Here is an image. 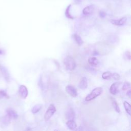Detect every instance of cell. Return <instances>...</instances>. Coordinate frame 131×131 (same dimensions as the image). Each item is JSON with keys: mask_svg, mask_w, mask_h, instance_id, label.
Segmentation results:
<instances>
[{"mask_svg": "<svg viewBox=\"0 0 131 131\" xmlns=\"http://www.w3.org/2000/svg\"><path fill=\"white\" fill-rule=\"evenodd\" d=\"M88 62L90 64L93 66H96L98 63V60L95 57H91L89 58Z\"/></svg>", "mask_w": 131, "mask_h": 131, "instance_id": "e0dca14e", "label": "cell"}, {"mask_svg": "<svg viewBox=\"0 0 131 131\" xmlns=\"http://www.w3.org/2000/svg\"><path fill=\"white\" fill-rule=\"evenodd\" d=\"M112 73L110 71H106L103 73L102 75V78L104 80H108L111 78Z\"/></svg>", "mask_w": 131, "mask_h": 131, "instance_id": "d6986e66", "label": "cell"}, {"mask_svg": "<svg viewBox=\"0 0 131 131\" xmlns=\"http://www.w3.org/2000/svg\"><path fill=\"white\" fill-rule=\"evenodd\" d=\"M94 7L93 5H90L86 7L83 10V13L84 15H89L92 14L93 12Z\"/></svg>", "mask_w": 131, "mask_h": 131, "instance_id": "5bb4252c", "label": "cell"}, {"mask_svg": "<svg viewBox=\"0 0 131 131\" xmlns=\"http://www.w3.org/2000/svg\"><path fill=\"white\" fill-rule=\"evenodd\" d=\"M102 92V88L101 87L96 88L93 90L90 94H89L86 97V101H90L92 100L95 99L96 97L99 96L101 95Z\"/></svg>", "mask_w": 131, "mask_h": 131, "instance_id": "7a4b0ae2", "label": "cell"}, {"mask_svg": "<svg viewBox=\"0 0 131 131\" xmlns=\"http://www.w3.org/2000/svg\"><path fill=\"white\" fill-rule=\"evenodd\" d=\"M123 106L124 107V109L127 113V114H128V115H130V112H131V110H130V104L127 102V101H124L123 102Z\"/></svg>", "mask_w": 131, "mask_h": 131, "instance_id": "ac0fdd59", "label": "cell"}, {"mask_svg": "<svg viewBox=\"0 0 131 131\" xmlns=\"http://www.w3.org/2000/svg\"><path fill=\"white\" fill-rule=\"evenodd\" d=\"M111 77L113 78V79L116 80V81H118L120 78V76L117 73H114L113 74H112V77Z\"/></svg>", "mask_w": 131, "mask_h": 131, "instance_id": "cb8c5ba5", "label": "cell"}, {"mask_svg": "<svg viewBox=\"0 0 131 131\" xmlns=\"http://www.w3.org/2000/svg\"><path fill=\"white\" fill-rule=\"evenodd\" d=\"M7 115L11 119H17L18 118V113L16 111L12 109L9 108L6 111Z\"/></svg>", "mask_w": 131, "mask_h": 131, "instance_id": "9c48e42d", "label": "cell"}, {"mask_svg": "<svg viewBox=\"0 0 131 131\" xmlns=\"http://www.w3.org/2000/svg\"><path fill=\"white\" fill-rule=\"evenodd\" d=\"M127 21L126 17H123L119 20H111L110 22L114 25L116 26H122L125 24Z\"/></svg>", "mask_w": 131, "mask_h": 131, "instance_id": "8992f818", "label": "cell"}, {"mask_svg": "<svg viewBox=\"0 0 131 131\" xmlns=\"http://www.w3.org/2000/svg\"><path fill=\"white\" fill-rule=\"evenodd\" d=\"M63 63L67 70L73 71L75 70L76 67V64L74 58L70 56H67L63 59Z\"/></svg>", "mask_w": 131, "mask_h": 131, "instance_id": "6da1fadb", "label": "cell"}, {"mask_svg": "<svg viewBox=\"0 0 131 131\" xmlns=\"http://www.w3.org/2000/svg\"><path fill=\"white\" fill-rule=\"evenodd\" d=\"M0 70L2 72V73L3 74L5 78L7 81H8L10 78V75L8 70L4 67L2 66H0Z\"/></svg>", "mask_w": 131, "mask_h": 131, "instance_id": "7c38bea8", "label": "cell"}, {"mask_svg": "<svg viewBox=\"0 0 131 131\" xmlns=\"http://www.w3.org/2000/svg\"><path fill=\"white\" fill-rule=\"evenodd\" d=\"M112 105H113V107L114 110L116 111V112H117L118 113L120 112V109L119 107V106H118L117 102H116V101L114 99H113L112 101Z\"/></svg>", "mask_w": 131, "mask_h": 131, "instance_id": "ffe728a7", "label": "cell"}, {"mask_svg": "<svg viewBox=\"0 0 131 131\" xmlns=\"http://www.w3.org/2000/svg\"><path fill=\"white\" fill-rule=\"evenodd\" d=\"M78 88L82 90H85L88 87V80L87 77H83L81 80L78 84Z\"/></svg>", "mask_w": 131, "mask_h": 131, "instance_id": "ba28073f", "label": "cell"}, {"mask_svg": "<svg viewBox=\"0 0 131 131\" xmlns=\"http://www.w3.org/2000/svg\"><path fill=\"white\" fill-rule=\"evenodd\" d=\"M11 119L7 115H6L5 116H4L3 119H2V121L3 122L5 123V124H8L10 123V122L11 121Z\"/></svg>", "mask_w": 131, "mask_h": 131, "instance_id": "7402d4cb", "label": "cell"}, {"mask_svg": "<svg viewBox=\"0 0 131 131\" xmlns=\"http://www.w3.org/2000/svg\"><path fill=\"white\" fill-rule=\"evenodd\" d=\"M3 98H9V96L8 95L7 93L2 90H0V99H1Z\"/></svg>", "mask_w": 131, "mask_h": 131, "instance_id": "44dd1931", "label": "cell"}, {"mask_svg": "<svg viewBox=\"0 0 131 131\" xmlns=\"http://www.w3.org/2000/svg\"><path fill=\"white\" fill-rule=\"evenodd\" d=\"M71 7V4L68 5V6L67 7V8L66 9L64 14H65L66 17L67 18H68L69 19L73 20V19H74V17L71 16V15L70 14V12Z\"/></svg>", "mask_w": 131, "mask_h": 131, "instance_id": "9a60e30c", "label": "cell"}, {"mask_svg": "<svg viewBox=\"0 0 131 131\" xmlns=\"http://www.w3.org/2000/svg\"><path fill=\"white\" fill-rule=\"evenodd\" d=\"M19 93L20 96L23 99H26L28 94V91L27 87L24 85H21L20 86Z\"/></svg>", "mask_w": 131, "mask_h": 131, "instance_id": "5b68a950", "label": "cell"}, {"mask_svg": "<svg viewBox=\"0 0 131 131\" xmlns=\"http://www.w3.org/2000/svg\"><path fill=\"white\" fill-rule=\"evenodd\" d=\"M66 117L68 120H74L75 118V113L72 108H69L66 112Z\"/></svg>", "mask_w": 131, "mask_h": 131, "instance_id": "52a82bcc", "label": "cell"}, {"mask_svg": "<svg viewBox=\"0 0 131 131\" xmlns=\"http://www.w3.org/2000/svg\"><path fill=\"white\" fill-rule=\"evenodd\" d=\"M130 84L128 82H125L123 85V87H122V90H124V91H125V90H128L129 88H130Z\"/></svg>", "mask_w": 131, "mask_h": 131, "instance_id": "603a6c76", "label": "cell"}, {"mask_svg": "<svg viewBox=\"0 0 131 131\" xmlns=\"http://www.w3.org/2000/svg\"><path fill=\"white\" fill-rule=\"evenodd\" d=\"M120 84L119 83H113L111 87L110 88V92L111 94L113 95H115L118 91V87L119 86Z\"/></svg>", "mask_w": 131, "mask_h": 131, "instance_id": "30bf717a", "label": "cell"}, {"mask_svg": "<svg viewBox=\"0 0 131 131\" xmlns=\"http://www.w3.org/2000/svg\"><path fill=\"white\" fill-rule=\"evenodd\" d=\"M66 91L71 96L75 97L77 95V92L76 88L72 86L68 85L66 87Z\"/></svg>", "mask_w": 131, "mask_h": 131, "instance_id": "277c9868", "label": "cell"}, {"mask_svg": "<svg viewBox=\"0 0 131 131\" xmlns=\"http://www.w3.org/2000/svg\"><path fill=\"white\" fill-rule=\"evenodd\" d=\"M72 38L78 46H81L83 44V41L82 37L77 34H73L72 35Z\"/></svg>", "mask_w": 131, "mask_h": 131, "instance_id": "4fadbf2b", "label": "cell"}, {"mask_svg": "<svg viewBox=\"0 0 131 131\" xmlns=\"http://www.w3.org/2000/svg\"><path fill=\"white\" fill-rule=\"evenodd\" d=\"M43 105L41 104H37L35 105L31 109V112L33 114H36V113L38 112L42 108Z\"/></svg>", "mask_w": 131, "mask_h": 131, "instance_id": "2e32d148", "label": "cell"}, {"mask_svg": "<svg viewBox=\"0 0 131 131\" xmlns=\"http://www.w3.org/2000/svg\"><path fill=\"white\" fill-rule=\"evenodd\" d=\"M56 110L54 105L53 104H50L45 114V115H44L45 120L46 121L49 120L56 112Z\"/></svg>", "mask_w": 131, "mask_h": 131, "instance_id": "3957f363", "label": "cell"}, {"mask_svg": "<svg viewBox=\"0 0 131 131\" xmlns=\"http://www.w3.org/2000/svg\"><path fill=\"white\" fill-rule=\"evenodd\" d=\"M99 17H100V18H104L106 17V12H105L104 11L101 10V11H100L99 12Z\"/></svg>", "mask_w": 131, "mask_h": 131, "instance_id": "484cf974", "label": "cell"}, {"mask_svg": "<svg viewBox=\"0 0 131 131\" xmlns=\"http://www.w3.org/2000/svg\"><path fill=\"white\" fill-rule=\"evenodd\" d=\"M66 125L71 130H74L77 127V124L74 120H68L66 122Z\"/></svg>", "mask_w": 131, "mask_h": 131, "instance_id": "8fae6325", "label": "cell"}, {"mask_svg": "<svg viewBox=\"0 0 131 131\" xmlns=\"http://www.w3.org/2000/svg\"><path fill=\"white\" fill-rule=\"evenodd\" d=\"M126 95H127V96L129 98H130V96H131V91H130V90H129L127 92V93H126Z\"/></svg>", "mask_w": 131, "mask_h": 131, "instance_id": "4316f807", "label": "cell"}, {"mask_svg": "<svg viewBox=\"0 0 131 131\" xmlns=\"http://www.w3.org/2000/svg\"><path fill=\"white\" fill-rule=\"evenodd\" d=\"M124 57H126L127 59L130 60V52L128 51H126L124 53Z\"/></svg>", "mask_w": 131, "mask_h": 131, "instance_id": "d4e9b609", "label": "cell"}]
</instances>
